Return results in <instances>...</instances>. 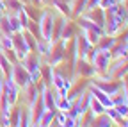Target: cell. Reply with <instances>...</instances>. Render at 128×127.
<instances>
[{
  "label": "cell",
  "mask_w": 128,
  "mask_h": 127,
  "mask_svg": "<svg viewBox=\"0 0 128 127\" xmlns=\"http://www.w3.org/2000/svg\"><path fill=\"white\" fill-rule=\"evenodd\" d=\"M12 81L18 84V86H23V88H27L28 86V82H30V73H28V70L25 68V65L22 66V65H18V66H12V70H11V75H9Z\"/></svg>",
  "instance_id": "1"
},
{
  "label": "cell",
  "mask_w": 128,
  "mask_h": 127,
  "mask_svg": "<svg viewBox=\"0 0 128 127\" xmlns=\"http://www.w3.org/2000/svg\"><path fill=\"white\" fill-rule=\"evenodd\" d=\"M52 32H54V20L50 14H43V18H41V34L46 41H50L52 39Z\"/></svg>",
  "instance_id": "2"
},
{
  "label": "cell",
  "mask_w": 128,
  "mask_h": 127,
  "mask_svg": "<svg viewBox=\"0 0 128 127\" xmlns=\"http://www.w3.org/2000/svg\"><path fill=\"white\" fill-rule=\"evenodd\" d=\"M108 59H110V54L107 50H98V52H94V56H92V65L98 70H105L108 66Z\"/></svg>",
  "instance_id": "3"
},
{
  "label": "cell",
  "mask_w": 128,
  "mask_h": 127,
  "mask_svg": "<svg viewBox=\"0 0 128 127\" xmlns=\"http://www.w3.org/2000/svg\"><path fill=\"white\" fill-rule=\"evenodd\" d=\"M92 95H96V99H98L105 107H114V100H112L110 97H105V91L98 90V88H94L92 90Z\"/></svg>",
  "instance_id": "4"
},
{
  "label": "cell",
  "mask_w": 128,
  "mask_h": 127,
  "mask_svg": "<svg viewBox=\"0 0 128 127\" xmlns=\"http://www.w3.org/2000/svg\"><path fill=\"white\" fill-rule=\"evenodd\" d=\"M7 20H9V25H11L12 32H22V30H23V25H22V22H20L18 16H9Z\"/></svg>",
  "instance_id": "5"
},
{
  "label": "cell",
  "mask_w": 128,
  "mask_h": 127,
  "mask_svg": "<svg viewBox=\"0 0 128 127\" xmlns=\"http://www.w3.org/2000/svg\"><path fill=\"white\" fill-rule=\"evenodd\" d=\"M91 111H92V115H94V116H100V115L105 113V111H103V104H100L96 99L91 100Z\"/></svg>",
  "instance_id": "6"
},
{
  "label": "cell",
  "mask_w": 128,
  "mask_h": 127,
  "mask_svg": "<svg viewBox=\"0 0 128 127\" xmlns=\"http://www.w3.org/2000/svg\"><path fill=\"white\" fill-rule=\"evenodd\" d=\"M116 106V111L119 113L121 118H126L128 116V104L126 102H119V104H114Z\"/></svg>",
  "instance_id": "7"
},
{
  "label": "cell",
  "mask_w": 128,
  "mask_h": 127,
  "mask_svg": "<svg viewBox=\"0 0 128 127\" xmlns=\"http://www.w3.org/2000/svg\"><path fill=\"white\" fill-rule=\"evenodd\" d=\"M55 106H57V107H59V109L62 111V113H68V111L71 109V102H70V100H66L64 97H62V100H59V102H57Z\"/></svg>",
  "instance_id": "8"
},
{
  "label": "cell",
  "mask_w": 128,
  "mask_h": 127,
  "mask_svg": "<svg viewBox=\"0 0 128 127\" xmlns=\"http://www.w3.org/2000/svg\"><path fill=\"white\" fill-rule=\"evenodd\" d=\"M54 84H55V88H59V90L64 88V79H62V75H59V73L55 75V82H54Z\"/></svg>",
  "instance_id": "9"
},
{
  "label": "cell",
  "mask_w": 128,
  "mask_h": 127,
  "mask_svg": "<svg viewBox=\"0 0 128 127\" xmlns=\"http://www.w3.org/2000/svg\"><path fill=\"white\" fill-rule=\"evenodd\" d=\"M108 116H112V120H121V116H119V113L116 111V107L114 109H108Z\"/></svg>",
  "instance_id": "10"
},
{
  "label": "cell",
  "mask_w": 128,
  "mask_h": 127,
  "mask_svg": "<svg viewBox=\"0 0 128 127\" xmlns=\"http://www.w3.org/2000/svg\"><path fill=\"white\" fill-rule=\"evenodd\" d=\"M100 116H102V115H100ZM110 123H112V122H110V118L107 120V118H103V116H102V118H100V122H98V125H110Z\"/></svg>",
  "instance_id": "11"
},
{
  "label": "cell",
  "mask_w": 128,
  "mask_h": 127,
  "mask_svg": "<svg viewBox=\"0 0 128 127\" xmlns=\"http://www.w3.org/2000/svg\"><path fill=\"white\" fill-rule=\"evenodd\" d=\"M112 4H114V0H103V2H102V4H100V6H102V7H103V9H105V7H107V6H112Z\"/></svg>",
  "instance_id": "12"
},
{
  "label": "cell",
  "mask_w": 128,
  "mask_h": 127,
  "mask_svg": "<svg viewBox=\"0 0 128 127\" xmlns=\"http://www.w3.org/2000/svg\"><path fill=\"white\" fill-rule=\"evenodd\" d=\"M57 122H59V125H64V122H66V116H64V115H59V116H57Z\"/></svg>",
  "instance_id": "13"
},
{
  "label": "cell",
  "mask_w": 128,
  "mask_h": 127,
  "mask_svg": "<svg viewBox=\"0 0 128 127\" xmlns=\"http://www.w3.org/2000/svg\"><path fill=\"white\" fill-rule=\"evenodd\" d=\"M123 125H128V120H126V122H124V123H123Z\"/></svg>",
  "instance_id": "14"
}]
</instances>
